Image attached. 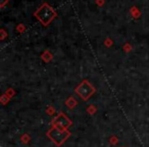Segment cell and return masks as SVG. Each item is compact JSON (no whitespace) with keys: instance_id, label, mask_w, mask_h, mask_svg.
I'll list each match as a JSON object with an SVG mask.
<instances>
[{"instance_id":"1","label":"cell","mask_w":149,"mask_h":147,"mask_svg":"<svg viewBox=\"0 0 149 147\" xmlns=\"http://www.w3.org/2000/svg\"><path fill=\"white\" fill-rule=\"evenodd\" d=\"M35 15L38 17V20L40 22H42L45 26L48 23H50L52 21V19L55 17V13L53 11V9L47 4H44L42 7H40Z\"/></svg>"}]
</instances>
